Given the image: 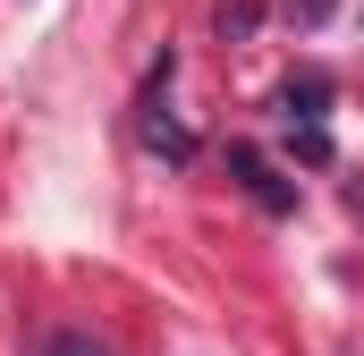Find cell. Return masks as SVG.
I'll return each mask as SVG.
<instances>
[{
  "label": "cell",
  "instance_id": "6da1fadb",
  "mask_svg": "<svg viewBox=\"0 0 364 356\" xmlns=\"http://www.w3.org/2000/svg\"><path fill=\"white\" fill-rule=\"evenodd\" d=\"M229 178H237V187H246V195H255L272 221H288V212H296V187H288V178H279L272 162L255 153V145H229Z\"/></svg>",
  "mask_w": 364,
  "mask_h": 356
},
{
  "label": "cell",
  "instance_id": "7a4b0ae2",
  "mask_svg": "<svg viewBox=\"0 0 364 356\" xmlns=\"http://www.w3.org/2000/svg\"><path fill=\"white\" fill-rule=\"evenodd\" d=\"M322 102H331V77H322V68H305V77L279 85V110H288V119H322Z\"/></svg>",
  "mask_w": 364,
  "mask_h": 356
},
{
  "label": "cell",
  "instance_id": "3957f363",
  "mask_svg": "<svg viewBox=\"0 0 364 356\" xmlns=\"http://www.w3.org/2000/svg\"><path fill=\"white\" fill-rule=\"evenodd\" d=\"M288 153H296L305 170H331V153H339V145H331V127H322V119H288Z\"/></svg>",
  "mask_w": 364,
  "mask_h": 356
},
{
  "label": "cell",
  "instance_id": "277c9868",
  "mask_svg": "<svg viewBox=\"0 0 364 356\" xmlns=\"http://www.w3.org/2000/svg\"><path fill=\"white\" fill-rule=\"evenodd\" d=\"M144 145H153V153H161V162H170V170H186V162H195V136H186L178 119H161V110H153V119H144Z\"/></svg>",
  "mask_w": 364,
  "mask_h": 356
},
{
  "label": "cell",
  "instance_id": "5b68a950",
  "mask_svg": "<svg viewBox=\"0 0 364 356\" xmlns=\"http://www.w3.org/2000/svg\"><path fill=\"white\" fill-rule=\"evenodd\" d=\"M43 356H110L93 331H77V323H60V331H43Z\"/></svg>",
  "mask_w": 364,
  "mask_h": 356
},
{
  "label": "cell",
  "instance_id": "8992f818",
  "mask_svg": "<svg viewBox=\"0 0 364 356\" xmlns=\"http://www.w3.org/2000/svg\"><path fill=\"white\" fill-rule=\"evenodd\" d=\"M255 26H263V0H229V9H220V34H229V43H246Z\"/></svg>",
  "mask_w": 364,
  "mask_h": 356
},
{
  "label": "cell",
  "instance_id": "52a82bcc",
  "mask_svg": "<svg viewBox=\"0 0 364 356\" xmlns=\"http://www.w3.org/2000/svg\"><path fill=\"white\" fill-rule=\"evenodd\" d=\"M331 9H339V0H288V17H296V26H322Z\"/></svg>",
  "mask_w": 364,
  "mask_h": 356
}]
</instances>
